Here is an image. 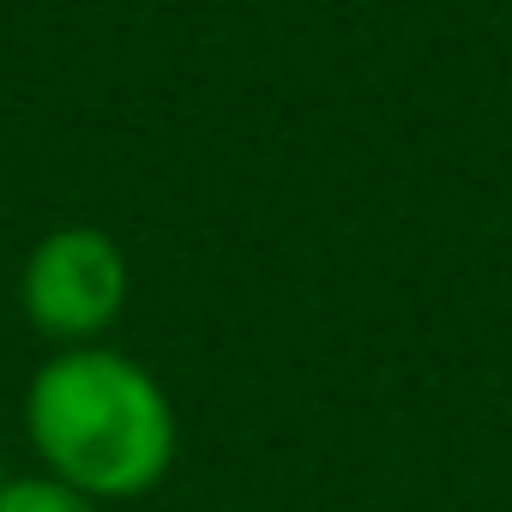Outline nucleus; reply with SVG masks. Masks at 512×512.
Wrapping results in <instances>:
<instances>
[{
    "label": "nucleus",
    "mask_w": 512,
    "mask_h": 512,
    "mask_svg": "<svg viewBox=\"0 0 512 512\" xmlns=\"http://www.w3.org/2000/svg\"><path fill=\"white\" fill-rule=\"evenodd\" d=\"M25 428L49 476L91 500H133L157 488L175 458V410L163 386L115 350L55 356L31 380Z\"/></svg>",
    "instance_id": "f257e3e1"
},
{
    "label": "nucleus",
    "mask_w": 512,
    "mask_h": 512,
    "mask_svg": "<svg viewBox=\"0 0 512 512\" xmlns=\"http://www.w3.org/2000/svg\"><path fill=\"white\" fill-rule=\"evenodd\" d=\"M25 314L49 338H97L127 308V253L103 229H55L31 247L19 278Z\"/></svg>",
    "instance_id": "f03ea898"
},
{
    "label": "nucleus",
    "mask_w": 512,
    "mask_h": 512,
    "mask_svg": "<svg viewBox=\"0 0 512 512\" xmlns=\"http://www.w3.org/2000/svg\"><path fill=\"white\" fill-rule=\"evenodd\" d=\"M0 512H97V500L61 476H13L0 482Z\"/></svg>",
    "instance_id": "7ed1b4c3"
}]
</instances>
